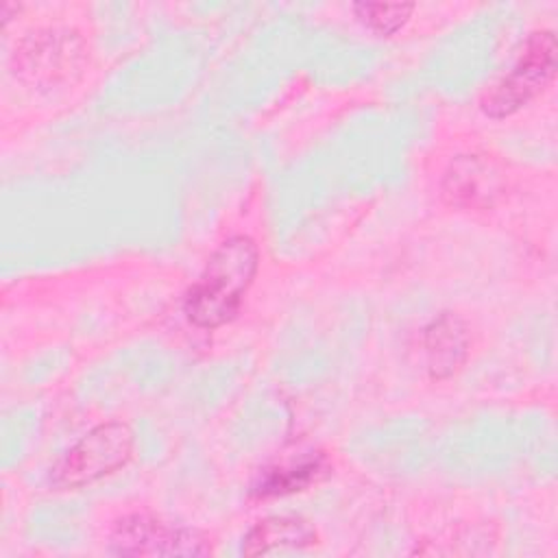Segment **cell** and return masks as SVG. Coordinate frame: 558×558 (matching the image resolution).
Instances as JSON below:
<instances>
[{
  "instance_id": "7",
  "label": "cell",
  "mask_w": 558,
  "mask_h": 558,
  "mask_svg": "<svg viewBox=\"0 0 558 558\" xmlns=\"http://www.w3.org/2000/svg\"><path fill=\"white\" fill-rule=\"evenodd\" d=\"M72 37L57 31H37L26 37L15 54L20 74L31 83H39L44 76H59L76 57Z\"/></svg>"
},
{
  "instance_id": "8",
  "label": "cell",
  "mask_w": 558,
  "mask_h": 558,
  "mask_svg": "<svg viewBox=\"0 0 558 558\" xmlns=\"http://www.w3.org/2000/svg\"><path fill=\"white\" fill-rule=\"evenodd\" d=\"M316 543V530L305 519L268 517L255 523L244 536V556L266 554L277 547H305Z\"/></svg>"
},
{
  "instance_id": "6",
  "label": "cell",
  "mask_w": 558,
  "mask_h": 558,
  "mask_svg": "<svg viewBox=\"0 0 558 558\" xmlns=\"http://www.w3.org/2000/svg\"><path fill=\"white\" fill-rule=\"evenodd\" d=\"M425 353L432 379L451 377L469 353L466 323L453 312H442L425 329Z\"/></svg>"
},
{
  "instance_id": "4",
  "label": "cell",
  "mask_w": 558,
  "mask_h": 558,
  "mask_svg": "<svg viewBox=\"0 0 558 558\" xmlns=\"http://www.w3.org/2000/svg\"><path fill=\"white\" fill-rule=\"evenodd\" d=\"M111 551L120 556H207L211 543L201 530L168 525L148 514H129L111 532Z\"/></svg>"
},
{
  "instance_id": "9",
  "label": "cell",
  "mask_w": 558,
  "mask_h": 558,
  "mask_svg": "<svg viewBox=\"0 0 558 558\" xmlns=\"http://www.w3.org/2000/svg\"><path fill=\"white\" fill-rule=\"evenodd\" d=\"M355 15L373 28L377 35L397 33L414 11L412 2H357L353 4Z\"/></svg>"
},
{
  "instance_id": "2",
  "label": "cell",
  "mask_w": 558,
  "mask_h": 558,
  "mask_svg": "<svg viewBox=\"0 0 558 558\" xmlns=\"http://www.w3.org/2000/svg\"><path fill=\"white\" fill-rule=\"evenodd\" d=\"M558 44L551 31H536L527 37L514 68L482 98V111L490 118H506L534 100L554 81Z\"/></svg>"
},
{
  "instance_id": "1",
  "label": "cell",
  "mask_w": 558,
  "mask_h": 558,
  "mask_svg": "<svg viewBox=\"0 0 558 558\" xmlns=\"http://www.w3.org/2000/svg\"><path fill=\"white\" fill-rule=\"evenodd\" d=\"M257 262L259 253L251 238L233 235L225 240L207 259L196 283L187 290V318L205 329L229 323L238 314L242 296L253 283Z\"/></svg>"
},
{
  "instance_id": "3",
  "label": "cell",
  "mask_w": 558,
  "mask_h": 558,
  "mask_svg": "<svg viewBox=\"0 0 558 558\" xmlns=\"http://www.w3.org/2000/svg\"><path fill=\"white\" fill-rule=\"evenodd\" d=\"M133 453V432L120 421H109L89 429L52 469L50 482L59 488H78L96 482L129 462Z\"/></svg>"
},
{
  "instance_id": "10",
  "label": "cell",
  "mask_w": 558,
  "mask_h": 558,
  "mask_svg": "<svg viewBox=\"0 0 558 558\" xmlns=\"http://www.w3.org/2000/svg\"><path fill=\"white\" fill-rule=\"evenodd\" d=\"M320 471V462H307L303 466L294 469L292 471H279V473H272L262 486H259V495H277V493H292V490H299L303 486H307L312 480H316V473Z\"/></svg>"
},
{
  "instance_id": "5",
  "label": "cell",
  "mask_w": 558,
  "mask_h": 558,
  "mask_svg": "<svg viewBox=\"0 0 558 558\" xmlns=\"http://www.w3.org/2000/svg\"><path fill=\"white\" fill-rule=\"evenodd\" d=\"M501 190V177L493 166L475 155L451 161L442 181V196L458 207H486Z\"/></svg>"
}]
</instances>
